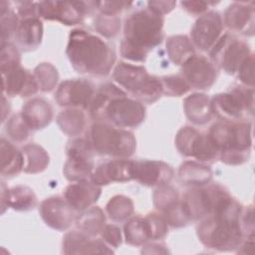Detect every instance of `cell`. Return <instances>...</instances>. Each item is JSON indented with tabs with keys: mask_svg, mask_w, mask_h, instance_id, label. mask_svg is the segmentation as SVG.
I'll list each match as a JSON object with an SVG mask.
<instances>
[{
	"mask_svg": "<svg viewBox=\"0 0 255 255\" xmlns=\"http://www.w3.org/2000/svg\"><path fill=\"white\" fill-rule=\"evenodd\" d=\"M166 51L169 59L176 65H182L194 55V46L186 36H171L166 42Z\"/></svg>",
	"mask_w": 255,
	"mask_h": 255,
	"instance_id": "f546056e",
	"label": "cell"
},
{
	"mask_svg": "<svg viewBox=\"0 0 255 255\" xmlns=\"http://www.w3.org/2000/svg\"><path fill=\"white\" fill-rule=\"evenodd\" d=\"M1 157H2V176L17 175L24 168L23 152L18 150L11 142L4 137L1 138Z\"/></svg>",
	"mask_w": 255,
	"mask_h": 255,
	"instance_id": "484cf974",
	"label": "cell"
},
{
	"mask_svg": "<svg viewBox=\"0 0 255 255\" xmlns=\"http://www.w3.org/2000/svg\"><path fill=\"white\" fill-rule=\"evenodd\" d=\"M212 115L223 122H238L254 114V90L236 86L226 93L215 95L210 101Z\"/></svg>",
	"mask_w": 255,
	"mask_h": 255,
	"instance_id": "ba28073f",
	"label": "cell"
},
{
	"mask_svg": "<svg viewBox=\"0 0 255 255\" xmlns=\"http://www.w3.org/2000/svg\"><path fill=\"white\" fill-rule=\"evenodd\" d=\"M240 82L247 88L254 87V55L251 54L247 60L241 65L236 73Z\"/></svg>",
	"mask_w": 255,
	"mask_h": 255,
	"instance_id": "b9f144b4",
	"label": "cell"
},
{
	"mask_svg": "<svg viewBox=\"0 0 255 255\" xmlns=\"http://www.w3.org/2000/svg\"><path fill=\"white\" fill-rule=\"evenodd\" d=\"M35 79L39 89L43 92L52 91L58 82V72L54 66L49 63H42L34 71Z\"/></svg>",
	"mask_w": 255,
	"mask_h": 255,
	"instance_id": "e575fe53",
	"label": "cell"
},
{
	"mask_svg": "<svg viewBox=\"0 0 255 255\" xmlns=\"http://www.w3.org/2000/svg\"><path fill=\"white\" fill-rule=\"evenodd\" d=\"M175 145L182 155L192 156L202 162H213L219 158V151L208 134H203L191 127L178 130Z\"/></svg>",
	"mask_w": 255,
	"mask_h": 255,
	"instance_id": "30bf717a",
	"label": "cell"
},
{
	"mask_svg": "<svg viewBox=\"0 0 255 255\" xmlns=\"http://www.w3.org/2000/svg\"><path fill=\"white\" fill-rule=\"evenodd\" d=\"M24 155L25 172L36 173L44 170L49 163V155L46 150L38 144H27L22 148Z\"/></svg>",
	"mask_w": 255,
	"mask_h": 255,
	"instance_id": "4dcf8cb0",
	"label": "cell"
},
{
	"mask_svg": "<svg viewBox=\"0 0 255 255\" xmlns=\"http://www.w3.org/2000/svg\"><path fill=\"white\" fill-rule=\"evenodd\" d=\"M149 233H150V239L152 240H158L163 238L167 233V222L163 215H160L158 213L152 212L148 213L145 216Z\"/></svg>",
	"mask_w": 255,
	"mask_h": 255,
	"instance_id": "ab89813d",
	"label": "cell"
},
{
	"mask_svg": "<svg viewBox=\"0 0 255 255\" xmlns=\"http://www.w3.org/2000/svg\"><path fill=\"white\" fill-rule=\"evenodd\" d=\"M89 111L94 120L120 128H136L145 118L144 106L128 98L122 89L113 84L103 85L96 92Z\"/></svg>",
	"mask_w": 255,
	"mask_h": 255,
	"instance_id": "6da1fadb",
	"label": "cell"
},
{
	"mask_svg": "<svg viewBox=\"0 0 255 255\" xmlns=\"http://www.w3.org/2000/svg\"><path fill=\"white\" fill-rule=\"evenodd\" d=\"M42 37L43 25L39 17L21 19L14 35L17 45L24 51L36 49L41 44Z\"/></svg>",
	"mask_w": 255,
	"mask_h": 255,
	"instance_id": "603a6c76",
	"label": "cell"
},
{
	"mask_svg": "<svg viewBox=\"0 0 255 255\" xmlns=\"http://www.w3.org/2000/svg\"><path fill=\"white\" fill-rule=\"evenodd\" d=\"M57 122L60 128L68 135H77L81 133L86 126L85 115L77 109L62 112L58 116Z\"/></svg>",
	"mask_w": 255,
	"mask_h": 255,
	"instance_id": "d6a6232c",
	"label": "cell"
},
{
	"mask_svg": "<svg viewBox=\"0 0 255 255\" xmlns=\"http://www.w3.org/2000/svg\"><path fill=\"white\" fill-rule=\"evenodd\" d=\"M179 201L177 190L168 185L159 186L153 193V202L156 209L164 212Z\"/></svg>",
	"mask_w": 255,
	"mask_h": 255,
	"instance_id": "d590c367",
	"label": "cell"
},
{
	"mask_svg": "<svg viewBox=\"0 0 255 255\" xmlns=\"http://www.w3.org/2000/svg\"><path fill=\"white\" fill-rule=\"evenodd\" d=\"M21 116L30 129L37 130L44 128L51 123L53 109L47 101L33 99L23 107Z\"/></svg>",
	"mask_w": 255,
	"mask_h": 255,
	"instance_id": "cb8c5ba5",
	"label": "cell"
},
{
	"mask_svg": "<svg viewBox=\"0 0 255 255\" xmlns=\"http://www.w3.org/2000/svg\"><path fill=\"white\" fill-rule=\"evenodd\" d=\"M93 85L84 79H72L61 83L55 94V100L61 107L89 109L94 97Z\"/></svg>",
	"mask_w": 255,
	"mask_h": 255,
	"instance_id": "4fadbf2b",
	"label": "cell"
},
{
	"mask_svg": "<svg viewBox=\"0 0 255 255\" xmlns=\"http://www.w3.org/2000/svg\"><path fill=\"white\" fill-rule=\"evenodd\" d=\"M242 206L236 201L225 211L213 213L197 226V236L207 248L230 251L236 249L244 239L239 216Z\"/></svg>",
	"mask_w": 255,
	"mask_h": 255,
	"instance_id": "277c9868",
	"label": "cell"
},
{
	"mask_svg": "<svg viewBox=\"0 0 255 255\" xmlns=\"http://www.w3.org/2000/svg\"><path fill=\"white\" fill-rule=\"evenodd\" d=\"M95 7H98L101 14L109 16H117L123 10L132 5V2L127 1H99L93 2Z\"/></svg>",
	"mask_w": 255,
	"mask_h": 255,
	"instance_id": "60d3db41",
	"label": "cell"
},
{
	"mask_svg": "<svg viewBox=\"0 0 255 255\" xmlns=\"http://www.w3.org/2000/svg\"><path fill=\"white\" fill-rule=\"evenodd\" d=\"M162 92L169 97H179L187 93L190 89L181 75L164 77L161 80Z\"/></svg>",
	"mask_w": 255,
	"mask_h": 255,
	"instance_id": "8d00e7d4",
	"label": "cell"
},
{
	"mask_svg": "<svg viewBox=\"0 0 255 255\" xmlns=\"http://www.w3.org/2000/svg\"><path fill=\"white\" fill-rule=\"evenodd\" d=\"M178 174L182 182L194 186L208 184L212 178V171L208 166L194 161H185L182 163Z\"/></svg>",
	"mask_w": 255,
	"mask_h": 255,
	"instance_id": "4316f807",
	"label": "cell"
},
{
	"mask_svg": "<svg viewBox=\"0 0 255 255\" xmlns=\"http://www.w3.org/2000/svg\"><path fill=\"white\" fill-rule=\"evenodd\" d=\"M5 200L7 206H10L15 210H30L37 204V197L33 190L23 185H18L8 189L6 197L2 195V204Z\"/></svg>",
	"mask_w": 255,
	"mask_h": 255,
	"instance_id": "83f0119b",
	"label": "cell"
},
{
	"mask_svg": "<svg viewBox=\"0 0 255 255\" xmlns=\"http://www.w3.org/2000/svg\"><path fill=\"white\" fill-rule=\"evenodd\" d=\"M223 21L219 13L210 11L200 16L191 29L192 44L201 51L211 50L222 36Z\"/></svg>",
	"mask_w": 255,
	"mask_h": 255,
	"instance_id": "9a60e30c",
	"label": "cell"
},
{
	"mask_svg": "<svg viewBox=\"0 0 255 255\" xmlns=\"http://www.w3.org/2000/svg\"><path fill=\"white\" fill-rule=\"evenodd\" d=\"M90 2L83 1H42L37 2L38 17L45 20H57L71 26L81 23L90 12Z\"/></svg>",
	"mask_w": 255,
	"mask_h": 255,
	"instance_id": "7c38bea8",
	"label": "cell"
},
{
	"mask_svg": "<svg viewBox=\"0 0 255 255\" xmlns=\"http://www.w3.org/2000/svg\"><path fill=\"white\" fill-rule=\"evenodd\" d=\"M173 176V169L163 161L137 160L132 162V179L145 186L167 184Z\"/></svg>",
	"mask_w": 255,
	"mask_h": 255,
	"instance_id": "e0dca14e",
	"label": "cell"
},
{
	"mask_svg": "<svg viewBox=\"0 0 255 255\" xmlns=\"http://www.w3.org/2000/svg\"><path fill=\"white\" fill-rule=\"evenodd\" d=\"M163 16L148 8L130 14L125 21L121 55L129 61L143 62L148 52L163 40Z\"/></svg>",
	"mask_w": 255,
	"mask_h": 255,
	"instance_id": "3957f363",
	"label": "cell"
},
{
	"mask_svg": "<svg viewBox=\"0 0 255 255\" xmlns=\"http://www.w3.org/2000/svg\"><path fill=\"white\" fill-rule=\"evenodd\" d=\"M223 24L233 33L254 34V2H234L224 13Z\"/></svg>",
	"mask_w": 255,
	"mask_h": 255,
	"instance_id": "d6986e66",
	"label": "cell"
},
{
	"mask_svg": "<svg viewBox=\"0 0 255 255\" xmlns=\"http://www.w3.org/2000/svg\"><path fill=\"white\" fill-rule=\"evenodd\" d=\"M180 75L190 88L204 90L215 83L217 71L207 58L194 54L182 64Z\"/></svg>",
	"mask_w": 255,
	"mask_h": 255,
	"instance_id": "5bb4252c",
	"label": "cell"
},
{
	"mask_svg": "<svg viewBox=\"0 0 255 255\" xmlns=\"http://www.w3.org/2000/svg\"><path fill=\"white\" fill-rule=\"evenodd\" d=\"M187 119L196 125H203L212 118L210 99L204 94H193L187 97L183 103Z\"/></svg>",
	"mask_w": 255,
	"mask_h": 255,
	"instance_id": "d4e9b609",
	"label": "cell"
},
{
	"mask_svg": "<svg viewBox=\"0 0 255 255\" xmlns=\"http://www.w3.org/2000/svg\"><path fill=\"white\" fill-rule=\"evenodd\" d=\"M148 9L155 12L158 15H164L170 12L176 5L175 1H148Z\"/></svg>",
	"mask_w": 255,
	"mask_h": 255,
	"instance_id": "ee69618b",
	"label": "cell"
},
{
	"mask_svg": "<svg viewBox=\"0 0 255 255\" xmlns=\"http://www.w3.org/2000/svg\"><path fill=\"white\" fill-rule=\"evenodd\" d=\"M113 78L132 98L146 104L154 103L163 94L161 81L142 66L121 62L115 67Z\"/></svg>",
	"mask_w": 255,
	"mask_h": 255,
	"instance_id": "52a82bcc",
	"label": "cell"
},
{
	"mask_svg": "<svg viewBox=\"0 0 255 255\" xmlns=\"http://www.w3.org/2000/svg\"><path fill=\"white\" fill-rule=\"evenodd\" d=\"M208 136L226 164L238 165L248 160L252 145V124L219 122L211 126Z\"/></svg>",
	"mask_w": 255,
	"mask_h": 255,
	"instance_id": "5b68a950",
	"label": "cell"
},
{
	"mask_svg": "<svg viewBox=\"0 0 255 255\" xmlns=\"http://www.w3.org/2000/svg\"><path fill=\"white\" fill-rule=\"evenodd\" d=\"M2 71V90L10 97L21 96L28 97L38 92L39 86L29 71L21 68V66L9 68Z\"/></svg>",
	"mask_w": 255,
	"mask_h": 255,
	"instance_id": "ac0fdd59",
	"label": "cell"
},
{
	"mask_svg": "<svg viewBox=\"0 0 255 255\" xmlns=\"http://www.w3.org/2000/svg\"><path fill=\"white\" fill-rule=\"evenodd\" d=\"M125 237L130 245H141L150 240L149 228L145 217L135 216L125 224Z\"/></svg>",
	"mask_w": 255,
	"mask_h": 255,
	"instance_id": "1f68e13d",
	"label": "cell"
},
{
	"mask_svg": "<svg viewBox=\"0 0 255 255\" xmlns=\"http://www.w3.org/2000/svg\"><path fill=\"white\" fill-rule=\"evenodd\" d=\"M7 133L16 142H22L29 136L30 128L24 122L21 114L13 116L7 124Z\"/></svg>",
	"mask_w": 255,
	"mask_h": 255,
	"instance_id": "f35d334b",
	"label": "cell"
},
{
	"mask_svg": "<svg viewBox=\"0 0 255 255\" xmlns=\"http://www.w3.org/2000/svg\"><path fill=\"white\" fill-rule=\"evenodd\" d=\"M102 188L92 181L82 180L68 185L64 191V198L77 211H84L91 207L100 197Z\"/></svg>",
	"mask_w": 255,
	"mask_h": 255,
	"instance_id": "7402d4cb",
	"label": "cell"
},
{
	"mask_svg": "<svg viewBox=\"0 0 255 255\" xmlns=\"http://www.w3.org/2000/svg\"><path fill=\"white\" fill-rule=\"evenodd\" d=\"M251 54L250 47L246 42L229 34L222 35L209 53L214 66L222 69L228 75L236 74Z\"/></svg>",
	"mask_w": 255,
	"mask_h": 255,
	"instance_id": "9c48e42d",
	"label": "cell"
},
{
	"mask_svg": "<svg viewBox=\"0 0 255 255\" xmlns=\"http://www.w3.org/2000/svg\"><path fill=\"white\" fill-rule=\"evenodd\" d=\"M87 140L94 152L121 158L133 154L136 147L132 132L102 122H97L90 127Z\"/></svg>",
	"mask_w": 255,
	"mask_h": 255,
	"instance_id": "8992f818",
	"label": "cell"
},
{
	"mask_svg": "<svg viewBox=\"0 0 255 255\" xmlns=\"http://www.w3.org/2000/svg\"><path fill=\"white\" fill-rule=\"evenodd\" d=\"M105 222V214L103 210L97 206L87 208L81 215H78L76 219L78 229L91 236L101 233L106 225Z\"/></svg>",
	"mask_w": 255,
	"mask_h": 255,
	"instance_id": "f1b7e54d",
	"label": "cell"
},
{
	"mask_svg": "<svg viewBox=\"0 0 255 255\" xmlns=\"http://www.w3.org/2000/svg\"><path fill=\"white\" fill-rule=\"evenodd\" d=\"M132 162L125 158L101 163L93 171L91 181L99 186L112 182H126L132 179Z\"/></svg>",
	"mask_w": 255,
	"mask_h": 255,
	"instance_id": "ffe728a7",
	"label": "cell"
},
{
	"mask_svg": "<svg viewBox=\"0 0 255 255\" xmlns=\"http://www.w3.org/2000/svg\"><path fill=\"white\" fill-rule=\"evenodd\" d=\"M76 211L65 198L59 196L45 199L39 208L45 223L56 230L67 229L77 219Z\"/></svg>",
	"mask_w": 255,
	"mask_h": 255,
	"instance_id": "2e32d148",
	"label": "cell"
},
{
	"mask_svg": "<svg viewBox=\"0 0 255 255\" xmlns=\"http://www.w3.org/2000/svg\"><path fill=\"white\" fill-rule=\"evenodd\" d=\"M93 149L87 138H77L67 145L68 160L64 174L70 181H82L91 177L94 169Z\"/></svg>",
	"mask_w": 255,
	"mask_h": 255,
	"instance_id": "8fae6325",
	"label": "cell"
},
{
	"mask_svg": "<svg viewBox=\"0 0 255 255\" xmlns=\"http://www.w3.org/2000/svg\"><path fill=\"white\" fill-rule=\"evenodd\" d=\"M95 28L97 31L107 37H115L121 29V20L118 16H109L101 14L95 21Z\"/></svg>",
	"mask_w": 255,
	"mask_h": 255,
	"instance_id": "74e56055",
	"label": "cell"
},
{
	"mask_svg": "<svg viewBox=\"0 0 255 255\" xmlns=\"http://www.w3.org/2000/svg\"><path fill=\"white\" fill-rule=\"evenodd\" d=\"M101 236L107 244L114 248H117L122 243L121 229L114 224L105 225L101 231Z\"/></svg>",
	"mask_w": 255,
	"mask_h": 255,
	"instance_id": "7bdbcfd3",
	"label": "cell"
},
{
	"mask_svg": "<svg viewBox=\"0 0 255 255\" xmlns=\"http://www.w3.org/2000/svg\"><path fill=\"white\" fill-rule=\"evenodd\" d=\"M92 237L79 229L67 233L63 240V252L66 254L113 253L105 242Z\"/></svg>",
	"mask_w": 255,
	"mask_h": 255,
	"instance_id": "44dd1931",
	"label": "cell"
},
{
	"mask_svg": "<svg viewBox=\"0 0 255 255\" xmlns=\"http://www.w3.org/2000/svg\"><path fill=\"white\" fill-rule=\"evenodd\" d=\"M109 217L114 221H124L133 212V203L130 198L124 195H116L106 206Z\"/></svg>",
	"mask_w": 255,
	"mask_h": 255,
	"instance_id": "836d02e7",
	"label": "cell"
},
{
	"mask_svg": "<svg viewBox=\"0 0 255 255\" xmlns=\"http://www.w3.org/2000/svg\"><path fill=\"white\" fill-rule=\"evenodd\" d=\"M211 3L203 1H183L181 2L182 7L190 14L198 15L205 12Z\"/></svg>",
	"mask_w": 255,
	"mask_h": 255,
	"instance_id": "f6af8a7d",
	"label": "cell"
},
{
	"mask_svg": "<svg viewBox=\"0 0 255 255\" xmlns=\"http://www.w3.org/2000/svg\"><path fill=\"white\" fill-rule=\"evenodd\" d=\"M66 54L78 73L91 76H107L116 62L110 44L82 29L71 31Z\"/></svg>",
	"mask_w": 255,
	"mask_h": 255,
	"instance_id": "7a4b0ae2",
	"label": "cell"
}]
</instances>
